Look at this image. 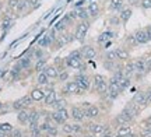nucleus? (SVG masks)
I'll return each instance as SVG.
<instances>
[{
	"mask_svg": "<svg viewBox=\"0 0 151 137\" xmlns=\"http://www.w3.org/2000/svg\"><path fill=\"white\" fill-rule=\"evenodd\" d=\"M48 118L52 122H55L56 125H63L66 122H69V119H70V112L67 110V108L59 109V110H52L48 115Z\"/></svg>",
	"mask_w": 151,
	"mask_h": 137,
	"instance_id": "nucleus-1",
	"label": "nucleus"
},
{
	"mask_svg": "<svg viewBox=\"0 0 151 137\" xmlns=\"http://www.w3.org/2000/svg\"><path fill=\"white\" fill-rule=\"evenodd\" d=\"M62 132L65 134H83L84 127L78 122H66L62 125Z\"/></svg>",
	"mask_w": 151,
	"mask_h": 137,
	"instance_id": "nucleus-2",
	"label": "nucleus"
},
{
	"mask_svg": "<svg viewBox=\"0 0 151 137\" xmlns=\"http://www.w3.org/2000/svg\"><path fill=\"white\" fill-rule=\"evenodd\" d=\"M74 81L77 82V85H78V90H80V94H84L90 88L91 85V78L84 74V73H80V74H77L74 77Z\"/></svg>",
	"mask_w": 151,
	"mask_h": 137,
	"instance_id": "nucleus-3",
	"label": "nucleus"
},
{
	"mask_svg": "<svg viewBox=\"0 0 151 137\" xmlns=\"http://www.w3.org/2000/svg\"><path fill=\"white\" fill-rule=\"evenodd\" d=\"M87 129H88V132L97 137H101L102 134L109 132V127L106 125H104V123H88Z\"/></svg>",
	"mask_w": 151,
	"mask_h": 137,
	"instance_id": "nucleus-4",
	"label": "nucleus"
},
{
	"mask_svg": "<svg viewBox=\"0 0 151 137\" xmlns=\"http://www.w3.org/2000/svg\"><path fill=\"white\" fill-rule=\"evenodd\" d=\"M70 118L73 119V122H78V123H81L83 121H86V110L83 109L81 106H76V105H73L70 108Z\"/></svg>",
	"mask_w": 151,
	"mask_h": 137,
	"instance_id": "nucleus-5",
	"label": "nucleus"
},
{
	"mask_svg": "<svg viewBox=\"0 0 151 137\" xmlns=\"http://www.w3.org/2000/svg\"><path fill=\"white\" fill-rule=\"evenodd\" d=\"M140 110H141V108L139 106V105H136L134 102H129V104L124 106V109L122 110L123 113H126V115L129 116L132 121H134L137 116L140 115Z\"/></svg>",
	"mask_w": 151,
	"mask_h": 137,
	"instance_id": "nucleus-6",
	"label": "nucleus"
},
{
	"mask_svg": "<svg viewBox=\"0 0 151 137\" xmlns=\"http://www.w3.org/2000/svg\"><path fill=\"white\" fill-rule=\"evenodd\" d=\"M32 98H31V95H25V97H22V98L17 99L16 102L13 104V108L16 110H22V109H28L31 105H32Z\"/></svg>",
	"mask_w": 151,
	"mask_h": 137,
	"instance_id": "nucleus-7",
	"label": "nucleus"
},
{
	"mask_svg": "<svg viewBox=\"0 0 151 137\" xmlns=\"http://www.w3.org/2000/svg\"><path fill=\"white\" fill-rule=\"evenodd\" d=\"M88 28H90V24H88V21H83L81 24H78V25H77V29H76L74 38L77 39V41L83 42V41H84V38H86V35H87Z\"/></svg>",
	"mask_w": 151,
	"mask_h": 137,
	"instance_id": "nucleus-8",
	"label": "nucleus"
},
{
	"mask_svg": "<svg viewBox=\"0 0 151 137\" xmlns=\"http://www.w3.org/2000/svg\"><path fill=\"white\" fill-rule=\"evenodd\" d=\"M122 93L120 88H119V84L118 82H113V81H109L108 82V93H106V98L109 99H116L119 97V94Z\"/></svg>",
	"mask_w": 151,
	"mask_h": 137,
	"instance_id": "nucleus-9",
	"label": "nucleus"
},
{
	"mask_svg": "<svg viewBox=\"0 0 151 137\" xmlns=\"http://www.w3.org/2000/svg\"><path fill=\"white\" fill-rule=\"evenodd\" d=\"M63 94H67V95H74V94H78L80 95V90H78V85L77 82L73 80V81H67L63 87Z\"/></svg>",
	"mask_w": 151,
	"mask_h": 137,
	"instance_id": "nucleus-10",
	"label": "nucleus"
},
{
	"mask_svg": "<svg viewBox=\"0 0 151 137\" xmlns=\"http://www.w3.org/2000/svg\"><path fill=\"white\" fill-rule=\"evenodd\" d=\"M134 37H136V41H137V44H147V42H150V41H151V35L147 32L146 28H143V29H139V31H136Z\"/></svg>",
	"mask_w": 151,
	"mask_h": 137,
	"instance_id": "nucleus-11",
	"label": "nucleus"
},
{
	"mask_svg": "<svg viewBox=\"0 0 151 137\" xmlns=\"http://www.w3.org/2000/svg\"><path fill=\"white\" fill-rule=\"evenodd\" d=\"M132 102H134L136 105H139L141 109L146 106L147 104V95H146V91H139V93L136 94L134 97H133V99H132Z\"/></svg>",
	"mask_w": 151,
	"mask_h": 137,
	"instance_id": "nucleus-12",
	"label": "nucleus"
},
{
	"mask_svg": "<svg viewBox=\"0 0 151 137\" xmlns=\"http://www.w3.org/2000/svg\"><path fill=\"white\" fill-rule=\"evenodd\" d=\"M80 50H81V55H83V57H84V59H88V60H91V59H94V57L97 56V50L94 49L92 46H90V45L83 46Z\"/></svg>",
	"mask_w": 151,
	"mask_h": 137,
	"instance_id": "nucleus-13",
	"label": "nucleus"
},
{
	"mask_svg": "<svg viewBox=\"0 0 151 137\" xmlns=\"http://www.w3.org/2000/svg\"><path fill=\"white\" fill-rule=\"evenodd\" d=\"M134 67L137 74H144L147 71V57H140L134 60Z\"/></svg>",
	"mask_w": 151,
	"mask_h": 137,
	"instance_id": "nucleus-14",
	"label": "nucleus"
},
{
	"mask_svg": "<svg viewBox=\"0 0 151 137\" xmlns=\"http://www.w3.org/2000/svg\"><path fill=\"white\" fill-rule=\"evenodd\" d=\"M86 110V118L87 119H97L98 116L101 115V110H99V108L98 106H95V105H90L87 109H84Z\"/></svg>",
	"mask_w": 151,
	"mask_h": 137,
	"instance_id": "nucleus-15",
	"label": "nucleus"
},
{
	"mask_svg": "<svg viewBox=\"0 0 151 137\" xmlns=\"http://www.w3.org/2000/svg\"><path fill=\"white\" fill-rule=\"evenodd\" d=\"M130 122H133V121H132V119H130L126 113H123V112H120V113H119V115L113 119V123H115L118 127L119 126H123V125H129Z\"/></svg>",
	"mask_w": 151,
	"mask_h": 137,
	"instance_id": "nucleus-16",
	"label": "nucleus"
},
{
	"mask_svg": "<svg viewBox=\"0 0 151 137\" xmlns=\"http://www.w3.org/2000/svg\"><path fill=\"white\" fill-rule=\"evenodd\" d=\"M66 65L71 69H78V70H84V65L81 59H73V57H66Z\"/></svg>",
	"mask_w": 151,
	"mask_h": 137,
	"instance_id": "nucleus-17",
	"label": "nucleus"
},
{
	"mask_svg": "<svg viewBox=\"0 0 151 137\" xmlns=\"http://www.w3.org/2000/svg\"><path fill=\"white\" fill-rule=\"evenodd\" d=\"M43 71H45V74L49 77V78H52V80H55V78H58L59 77V69L56 66H52V65H46V67L43 69Z\"/></svg>",
	"mask_w": 151,
	"mask_h": 137,
	"instance_id": "nucleus-18",
	"label": "nucleus"
},
{
	"mask_svg": "<svg viewBox=\"0 0 151 137\" xmlns=\"http://www.w3.org/2000/svg\"><path fill=\"white\" fill-rule=\"evenodd\" d=\"M29 95H31L34 102H41V101L45 99V91H43V88H34Z\"/></svg>",
	"mask_w": 151,
	"mask_h": 137,
	"instance_id": "nucleus-19",
	"label": "nucleus"
},
{
	"mask_svg": "<svg viewBox=\"0 0 151 137\" xmlns=\"http://www.w3.org/2000/svg\"><path fill=\"white\" fill-rule=\"evenodd\" d=\"M17 119H18V122L22 123V125H29V109L18 110Z\"/></svg>",
	"mask_w": 151,
	"mask_h": 137,
	"instance_id": "nucleus-20",
	"label": "nucleus"
},
{
	"mask_svg": "<svg viewBox=\"0 0 151 137\" xmlns=\"http://www.w3.org/2000/svg\"><path fill=\"white\" fill-rule=\"evenodd\" d=\"M136 73V67H134V62H127L123 67V74L124 77H132Z\"/></svg>",
	"mask_w": 151,
	"mask_h": 137,
	"instance_id": "nucleus-21",
	"label": "nucleus"
},
{
	"mask_svg": "<svg viewBox=\"0 0 151 137\" xmlns=\"http://www.w3.org/2000/svg\"><path fill=\"white\" fill-rule=\"evenodd\" d=\"M66 106H67V101H66V98H58L53 104H52L50 108H52L53 110H59V109H65Z\"/></svg>",
	"mask_w": 151,
	"mask_h": 137,
	"instance_id": "nucleus-22",
	"label": "nucleus"
},
{
	"mask_svg": "<svg viewBox=\"0 0 151 137\" xmlns=\"http://www.w3.org/2000/svg\"><path fill=\"white\" fill-rule=\"evenodd\" d=\"M37 82L41 85V87H46L49 84V77L45 74V71H41L38 73V77H37Z\"/></svg>",
	"mask_w": 151,
	"mask_h": 137,
	"instance_id": "nucleus-23",
	"label": "nucleus"
},
{
	"mask_svg": "<svg viewBox=\"0 0 151 137\" xmlns=\"http://www.w3.org/2000/svg\"><path fill=\"white\" fill-rule=\"evenodd\" d=\"M130 17H132V9H122V10H120L119 18H120L122 22H127Z\"/></svg>",
	"mask_w": 151,
	"mask_h": 137,
	"instance_id": "nucleus-24",
	"label": "nucleus"
},
{
	"mask_svg": "<svg viewBox=\"0 0 151 137\" xmlns=\"http://www.w3.org/2000/svg\"><path fill=\"white\" fill-rule=\"evenodd\" d=\"M129 50H126L124 48H118L116 49V57L119 60H127L129 59Z\"/></svg>",
	"mask_w": 151,
	"mask_h": 137,
	"instance_id": "nucleus-25",
	"label": "nucleus"
},
{
	"mask_svg": "<svg viewBox=\"0 0 151 137\" xmlns=\"http://www.w3.org/2000/svg\"><path fill=\"white\" fill-rule=\"evenodd\" d=\"M88 13H90V16L95 17L98 16V13H99V6H98L97 1H91L90 6H88Z\"/></svg>",
	"mask_w": 151,
	"mask_h": 137,
	"instance_id": "nucleus-26",
	"label": "nucleus"
},
{
	"mask_svg": "<svg viewBox=\"0 0 151 137\" xmlns=\"http://www.w3.org/2000/svg\"><path fill=\"white\" fill-rule=\"evenodd\" d=\"M95 91H97L99 95H106V93H108V82H106V81L101 82L99 85H97V87H95Z\"/></svg>",
	"mask_w": 151,
	"mask_h": 137,
	"instance_id": "nucleus-27",
	"label": "nucleus"
},
{
	"mask_svg": "<svg viewBox=\"0 0 151 137\" xmlns=\"http://www.w3.org/2000/svg\"><path fill=\"white\" fill-rule=\"evenodd\" d=\"M130 132H132V127H130V125H123V126H119L118 127V132H116V134H119V136H127Z\"/></svg>",
	"mask_w": 151,
	"mask_h": 137,
	"instance_id": "nucleus-28",
	"label": "nucleus"
},
{
	"mask_svg": "<svg viewBox=\"0 0 151 137\" xmlns=\"http://www.w3.org/2000/svg\"><path fill=\"white\" fill-rule=\"evenodd\" d=\"M112 37H113V32H109V31L101 34V35L98 37V44H105V42H106V41H109Z\"/></svg>",
	"mask_w": 151,
	"mask_h": 137,
	"instance_id": "nucleus-29",
	"label": "nucleus"
},
{
	"mask_svg": "<svg viewBox=\"0 0 151 137\" xmlns=\"http://www.w3.org/2000/svg\"><path fill=\"white\" fill-rule=\"evenodd\" d=\"M122 6H123V0H111L109 9L111 10H122Z\"/></svg>",
	"mask_w": 151,
	"mask_h": 137,
	"instance_id": "nucleus-30",
	"label": "nucleus"
},
{
	"mask_svg": "<svg viewBox=\"0 0 151 137\" xmlns=\"http://www.w3.org/2000/svg\"><path fill=\"white\" fill-rule=\"evenodd\" d=\"M118 84H119V88H120V91L126 90V88L130 85V77H123V78H122V80H120Z\"/></svg>",
	"mask_w": 151,
	"mask_h": 137,
	"instance_id": "nucleus-31",
	"label": "nucleus"
},
{
	"mask_svg": "<svg viewBox=\"0 0 151 137\" xmlns=\"http://www.w3.org/2000/svg\"><path fill=\"white\" fill-rule=\"evenodd\" d=\"M48 137H56L59 134V129H58V125H53V126L49 127V130L45 133Z\"/></svg>",
	"mask_w": 151,
	"mask_h": 137,
	"instance_id": "nucleus-32",
	"label": "nucleus"
},
{
	"mask_svg": "<svg viewBox=\"0 0 151 137\" xmlns=\"http://www.w3.org/2000/svg\"><path fill=\"white\" fill-rule=\"evenodd\" d=\"M31 66V57H25V59H21L20 63H18V67L20 69H28V67Z\"/></svg>",
	"mask_w": 151,
	"mask_h": 137,
	"instance_id": "nucleus-33",
	"label": "nucleus"
},
{
	"mask_svg": "<svg viewBox=\"0 0 151 137\" xmlns=\"http://www.w3.org/2000/svg\"><path fill=\"white\" fill-rule=\"evenodd\" d=\"M77 16H78V18H81L83 21H86L87 18L90 17V13H88V10H86V9H80V10H77Z\"/></svg>",
	"mask_w": 151,
	"mask_h": 137,
	"instance_id": "nucleus-34",
	"label": "nucleus"
},
{
	"mask_svg": "<svg viewBox=\"0 0 151 137\" xmlns=\"http://www.w3.org/2000/svg\"><path fill=\"white\" fill-rule=\"evenodd\" d=\"M45 67H46V62H45V59H39V60L37 62V65H35V71L41 73Z\"/></svg>",
	"mask_w": 151,
	"mask_h": 137,
	"instance_id": "nucleus-35",
	"label": "nucleus"
},
{
	"mask_svg": "<svg viewBox=\"0 0 151 137\" xmlns=\"http://www.w3.org/2000/svg\"><path fill=\"white\" fill-rule=\"evenodd\" d=\"M104 67L106 69V70H111V71H115L116 70V63L112 60H105L104 62Z\"/></svg>",
	"mask_w": 151,
	"mask_h": 137,
	"instance_id": "nucleus-36",
	"label": "nucleus"
},
{
	"mask_svg": "<svg viewBox=\"0 0 151 137\" xmlns=\"http://www.w3.org/2000/svg\"><path fill=\"white\" fill-rule=\"evenodd\" d=\"M27 6H28V0H18V4H17L16 10L21 13V11H24L27 9Z\"/></svg>",
	"mask_w": 151,
	"mask_h": 137,
	"instance_id": "nucleus-37",
	"label": "nucleus"
},
{
	"mask_svg": "<svg viewBox=\"0 0 151 137\" xmlns=\"http://www.w3.org/2000/svg\"><path fill=\"white\" fill-rule=\"evenodd\" d=\"M126 45H127V46H136V45H137V41H136L134 34L126 37Z\"/></svg>",
	"mask_w": 151,
	"mask_h": 137,
	"instance_id": "nucleus-38",
	"label": "nucleus"
},
{
	"mask_svg": "<svg viewBox=\"0 0 151 137\" xmlns=\"http://www.w3.org/2000/svg\"><path fill=\"white\" fill-rule=\"evenodd\" d=\"M104 81H106L104 76H101V74H97V76H94V88L97 87V85H99V84H101V82H104Z\"/></svg>",
	"mask_w": 151,
	"mask_h": 137,
	"instance_id": "nucleus-39",
	"label": "nucleus"
},
{
	"mask_svg": "<svg viewBox=\"0 0 151 137\" xmlns=\"http://www.w3.org/2000/svg\"><path fill=\"white\" fill-rule=\"evenodd\" d=\"M116 59H118V57H116V50L106 52V55H105V60H112V62H115Z\"/></svg>",
	"mask_w": 151,
	"mask_h": 137,
	"instance_id": "nucleus-40",
	"label": "nucleus"
},
{
	"mask_svg": "<svg viewBox=\"0 0 151 137\" xmlns=\"http://www.w3.org/2000/svg\"><path fill=\"white\" fill-rule=\"evenodd\" d=\"M50 44H52V39L49 38V35H45V37L39 41V45H41V46H48V45H50Z\"/></svg>",
	"mask_w": 151,
	"mask_h": 137,
	"instance_id": "nucleus-41",
	"label": "nucleus"
},
{
	"mask_svg": "<svg viewBox=\"0 0 151 137\" xmlns=\"http://www.w3.org/2000/svg\"><path fill=\"white\" fill-rule=\"evenodd\" d=\"M0 130H1V132H13V126H11V125H9V123H1V125H0Z\"/></svg>",
	"mask_w": 151,
	"mask_h": 137,
	"instance_id": "nucleus-42",
	"label": "nucleus"
},
{
	"mask_svg": "<svg viewBox=\"0 0 151 137\" xmlns=\"http://www.w3.org/2000/svg\"><path fill=\"white\" fill-rule=\"evenodd\" d=\"M69 57H73V59H83V55H81V50H73L70 55H69Z\"/></svg>",
	"mask_w": 151,
	"mask_h": 137,
	"instance_id": "nucleus-43",
	"label": "nucleus"
},
{
	"mask_svg": "<svg viewBox=\"0 0 151 137\" xmlns=\"http://www.w3.org/2000/svg\"><path fill=\"white\" fill-rule=\"evenodd\" d=\"M139 137H151V127H148V129H143L140 132V134H139Z\"/></svg>",
	"mask_w": 151,
	"mask_h": 137,
	"instance_id": "nucleus-44",
	"label": "nucleus"
},
{
	"mask_svg": "<svg viewBox=\"0 0 151 137\" xmlns=\"http://www.w3.org/2000/svg\"><path fill=\"white\" fill-rule=\"evenodd\" d=\"M65 28H66V20L63 18L60 22H58V25H56V28H55V29H56V31H63Z\"/></svg>",
	"mask_w": 151,
	"mask_h": 137,
	"instance_id": "nucleus-45",
	"label": "nucleus"
},
{
	"mask_svg": "<svg viewBox=\"0 0 151 137\" xmlns=\"http://www.w3.org/2000/svg\"><path fill=\"white\" fill-rule=\"evenodd\" d=\"M141 125H143V127H144V129H148V127H151V115L148 116V118H146L144 121L141 122Z\"/></svg>",
	"mask_w": 151,
	"mask_h": 137,
	"instance_id": "nucleus-46",
	"label": "nucleus"
},
{
	"mask_svg": "<svg viewBox=\"0 0 151 137\" xmlns=\"http://www.w3.org/2000/svg\"><path fill=\"white\" fill-rule=\"evenodd\" d=\"M58 78H59L60 81H65V80H67V78H69V73H67V71H60Z\"/></svg>",
	"mask_w": 151,
	"mask_h": 137,
	"instance_id": "nucleus-47",
	"label": "nucleus"
},
{
	"mask_svg": "<svg viewBox=\"0 0 151 137\" xmlns=\"http://www.w3.org/2000/svg\"><path fill=\"white\" fill-rule=\"evenodd\" d=\"M141 6H143V9H151V1L150 0H143Z\"/></svg>",
	"mask_w": 151,
	"mask_h": 137,
	"instance_id": "nucleus-48",
	"label": "nucleus"
},
{
	"mask_svg": "<svg viewBox=\"0 0 151 137\" xmlns=\"http://www.w3.org/2000/svg\"><path fill=\"white\" fill-rule=\"evenodd\" d=\"M18 4V0H9V7L10 9H16Z\"/></svg>",
	"mask_w": 151,
	"mask_h": 137,
	"instance_id": "nucleus-49",
	"label": "nucleus"
},
{
	"mask_svg": "<svg viewBox=\"0 0 151 137\" xmlns=\"http://www.w3.org/2000/svg\"><path fill=\"white\" fill-rule=\"evenodd\" d=\"M35 57H37L38 60H39V59H42V57H43V52H42V49L35 50Z\"/></svg>",
	"mask_w": 151,
	"mask_h": 137,
	"instance_id": "nucleus-50",
	"label": "nucleus"
},
{
	"mask_svg": "<svg viewBox=\"0 0 151 137\" xmlns=\"http://www.w3.org/2000/svg\"><path fill=\"white\" fill-rule=\"evenodd\" d=\"M28 4H31L32 7H38L39 6V0H28Z\"/></svg>",
	"mask_w": 151,
	"mask_h": 137,
	"instance_id": "nucleus-51",
	"label": "nucleus"
},
{
	"mask_svg": "<svg viewBox=\"0 0 151 137\" xmlns=\"http://www.w3.org/2000/svg\"><path fill=\"white\" fill-rule=\"evenodd\" d=\"M13 137H22L21 130H13Z\"/></svg>",
	"mask_w": 151,
	"mask_h": 137,
	"instance_id": "nucleus-52",
	"label": "nucleus"
},
{
	"mask_svg": "<svg viewBox=\"0 0 151 137\" xmlns=\"http://www.w3.org/2000/svg\"><path fill=\"white\" fill-rule=\"evenodd\" d=\"M146 95H147V104H151V88L148 91H146Z\"/></svg>",
	"mask_w": 151,
	"mask_h": 137,
	"instance_id": "nucleus-53",
	"label": "nucleus"
},
{
	"mask_svg": "<svg viewBox=\"0 0 151 137\" xmlns=\"http://www.w3.org/2000/svg\"><path fill=\"white\" fill-rule=\"evenodd\" d=\"M119 20H120V18H116V17H115V18H111V20H109V22H111V24H113V25H118Z\"/></svg>",
	"mask_w": 151,
	"mask_h": 137,
	"instance_id": "nucleus-54",
	"label": "nucleus"
},
{
	"mask_svg": "<svg viewBox=\"0 0 151 137\" xmlns=\"http://www.w3.org/2000/svg\"><path fill=\"white\" fill-rule=\"evenodd\" d=\"M151 70V56L147 57V71Z\"/></svg>",
	"mask_w": 151,
	"mask_h": 137,
	"instance_id": "nucleus-55",
	"label": "nucleus"
},
{
	"mask_svg": "<svg viewBox=\"0 0 151 137\" xmlns=\"http://www.w3.org/2000/svg\"><path fill=\"white\" fill-rule=\"evenodd\" d=\"M9 25H10V20H4V22H3V28L6 29V28L9 27Z\"/></svg>",
	"mask_w": 151,
	"mask_h": 137,
	"instance_id": "nucleus-56",
	"label": "nucleus"
},
{
	"mask_svg": "<svg viewBox=\"0 0 151 137\" xmlns=\"http://www.w3.org/2000/svg\"><path fill=\"white\" fill-rule=\"evenodd\" d=\"M83 137H97V136H94V134H92V133H83Z\"/></svg>",
	"mask_w": 151,
	"mask_h": 137,
	"instance_id": "nucleus-57",
	"label": "nucleus"
},
{
	"mask_svg": "<svg viewBox=\"0 0 151 137\" xmlns=\"http://www.w3.org/2000/svg\"><path fill=\"white\" fill-rule=\"evenodd\" d=\"M101 137H115V136H113V134H112V133H111V132H106V133H105V134H102V136H101Z\"/></svg>",
	"mask_w": 151,
	"mask_h": 137,
	"instance_id": "nucleus-58",
	"label": "nucleus"
},
{
	"mask_svg": "<svg viewBox=\"0 0 151 137\" xmlns=\"http://www.w3.org/2000/svg\"><path fill=\"white\" fill-rule=\"evenodd\" d=\"M137 1H139V0H129V3H130V4H136Z\"/></svg>",
	"mask_w": 151,
	"mask_h": 137,
	"instance_id": "nucleus-59",
	"label": "nucleus"
},
{
	"mask_svg": "<svg viewBox=\"0 0 151 137\" xmlns=\"http://www.w3.org/2000/svg\"><path fill=\"white\" fill-rule=\"evenodd\" d=\"M115 137H124V136H119V134H116V136H115Z\"/></svg>",
	"mask_w": 151,
	"mask_h": 137,
	"instance_id": "nucleus-60",
	"label": "nucleus"
},
{
	"mask_svg": "<svg viewBox=\"0 0 151 137\" xmlns=\"http://www.w3.org/2000/svg\"><path fill=\"white\" fill-rule=\"evenodd\" d=\"M24 137H32V136H31V134H28V136H24Z\"/></svg>",
	"mask_w": 151,
	"mask_h": 137,
	"instance_id": "nucleus-61",
	"label": "nucleus"
},
{
	"mask_svg": "<svg viewBox=\"0 0 151 137\" xmlns=\"http://www.w3.org/2000/svg\"><path fill=\"white\" fill-rule=\"evenodd\" d=\"M0 9H1V4H0Z\"/></svg>",
	"mask_w": 151,
	"mask_h": 137,
	"instance_id": "nucleus-62",
	"label": "nucleus"
},
{
	"mask_svg": "<svg viewBox=\"0 0 151 137\" xmlns=\"http://www.w3.org/2000/svg\"><path fill=\"white\" fill-rule=\"evenodd\" d=\"M150 1H151V0H150Z\"/></svg>",
	"mask_w": 151,
	"mask_h": 137,
	"instance_id": "nucleus-63",
	"label": "nucleus"
},
{
	"mask_svg": "<svg viewBox=\"0 0 151 137\" xmlns=\"http://www.w3.org/2000/svg\"><path fill=\"white\" fill-rule=\"evenodd\" d=\"M150 27H151V25H150Z\"/></svg>",
	"mask_w": 151,
	"mask_h": 137,
	"instance_id": "nucleus-64",
	"label": "nucleus"
}]
</instances>
